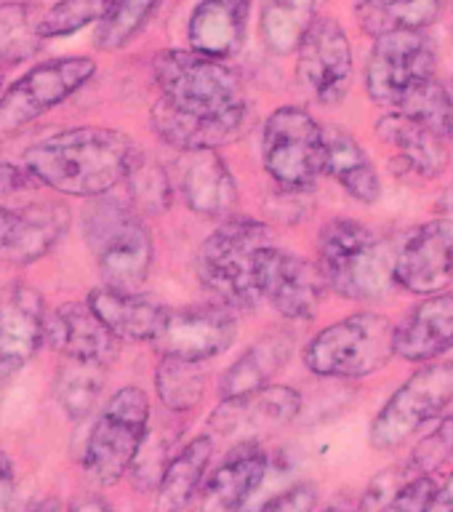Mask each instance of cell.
<instances>
[{
	"label": "cell",
	"instance_id": "obj_1",
	"mask_svg": "<svg viewBox=\"0 0 453 512\" xmlns=\"http://www.w3.org/2000/svg\"><path fill=\"white\" fill-rule=\"evenodd\" d=\"M144 152L123 131L78 126L40 139L24 152V168L40 187L70 198H104L126 184Z\"/></svg>",
	"mask_w": 453,
	"mask_h": 512
},
{
	"label": "cell",
	"instance_id": "obj_2",
	"mask_svg": "<svg viewBox=\"0 0 453 512\" xmlns=\"http://www.w3.org/2000/svg\"><path fill=\"white\" fill-rule=\"evenodd\" d=\"M272 246L278 243L270 224L240 214L222 219L195 256L200 283L214 302L235 312L254 310L264 302L262 262Z\"/></svg>",
	"mask_w": 453,
	"mask_h": 512
},
{
	"label": "cell",
	"instance_id": "obj_3",
	"mask_svg": "<svg viewBox=\"0 0 453 512\" xmlns=\"http://www.w3.org/2000/svg\"><path fill=\"white\" fill-rule=\"evenodd\" d=\"M395 254L384 238L355 219H331L318 232V264L328 288L350 302H376L395 286Z\"/></svg>",
	"mask_w": 453,
	"mask_h": 512
},
{
	"label": "cell",
	"instance_id": "obj_4",
	"mask_svg": "<svg viewBox=\"0 0 453 512\" xmlns=\"http://www.w3.org/2000/svg\"><path fill=\"white\" fill-rule=\"evenodd\" d=\"M83 235L96 259L102 286L136 291L152 270V232L131 203L94 198L83 211Z\"/></svg>",
	"mask_w": 453,
	"mask_h": 512
},
{
	"label": "cell",
	"instance_id": "obj_5",
	"mask_svg": "<svg viewBox=\"0 0 453 512\" xmlns=\"http://www.w3.org/2000/svg\"><path fill=\"white\" fill-rule=\"evenodd\" d=\"M398 323L379 312H355L320 328L304 347V366L323 379H363L382 371L395 352Z\"/></svg>",
	"mask_w": 453,
	"mask_h": 512
},
{
	"label": "cell",
	"instance_id": "obj_6",
	"mask_svg": "<svg viewBox=\"0 0 453 512\" xmlns=\"http://www.w3.org/2000/svg\"><path fill=\"white\" fill-rule=\"evenodd\" d=\"M152 78L160 88V99L179 110L219 115L246 107L238 72L224 59H214L192 48H168L155 54Z\"/></svg>",
	"mask_w": 453,
	"mask_h": 512
},
{
	"label": "cell",
	"instance_id": "obj_7",
	"mask_svg": "<svg viewBox=\"0 0 453 512\" xmlns=\"http://www.w3.org/2000/svg\"><path fill=\"white\" fill-rule=\"evenodd\" d=\"M150 416V398L134 384L120 387L104 403L83 451V470L99 486H115L126 472H131L150 432Z\"/></svg>",
	"mask_w": 453,
	"mask_h": 512
},
{
	"label": "cell",
	"instance_id": "obj_8",
	"mask_svg": "<svg viewBox=\"0 0 453 512\" xmlns=\"http://www.w3.org/2000/svg\"><path fill=\"white\" fill-rule=\"evenodd\" d=\"M262 163L280 190H312L326 168V128L299 104L264 120Z\"/></svg>",
	"mask_w": 453,
	"mask_h": 512
},
{
	"label": "cell",
	"instance_id": "obj_9",
	"mask_svg": "<svg viewBox=\"0 0 453 512\" xmlns=\"http://www.w3.org/2000/svg\"><path fill=\"white\" fill-rule=\"evenodd\" d=\"M453 403V360L427 363L408 376L371 422L368 440L376 451L403 446L424 424L435 422Z\"/></svg>",
	"mask_w": 453,
	"mask_h": 512
},
{
	"label": "cell",
	"instance_id": "obj_10",
	"mask_svg": "<svg viewBox=\"0 0 453 512\" xmlns=\"http://www.w3.org/2000/svg\"><path fill=\"white\" fill-rule=\"evenodd\" d=\"M438 51L427 30H395L374 38L366 91L379 107L398 110L411 91L435 78Z\"/></svg>",
	"mask_w": 453,
	"mask_h": 512
},
{
	"label": "cell",
	"instance_id": "obj_11",
	"mask_svg": "<svg viewBox=\"0 0 453 512\" xmlns=\"http://www.w3.org/2000/svg\"><path fill=\"white\" fill-rule=\"evenodd\" d=\"M96 75V62L88 56H62L27 70L0 96V131H19L40 115L67 102Z\"/></svg>",
	"mask_w": 453,
	"mask_h": 512
},
{
	"label": "cell",
	"instance_id": "obj_12",
	"mask_svg": "<svg viewBox=\"0 0 453 512\" xmlns=\"http://www.w3.org/2000/svg\"><path fill=\"white\" fill-rule=\"evenodd\" d=\"M352 46L331 16H320L296 48V80L323 107H336L350 94Z\"/></svg>",
	"mask_w": 453,
	"mask_h": 512
},
{
	"label": "cell",
	"instance_id": "obj_13",
	"mask_svg": "<svg viewBox=\"0 0 453 512\" xmlns=\"http://www.w3.org/2000/svg\"><path fill=\"white\" fill-rule=\"evenodd\" d=\"M235 336H238V320L235 310H230L227 304L206 302L179 307V310L168 307L166 323L152 347L160 355L208 363L211 358H219L224 350H230Z\"/></svg>",
	"mask_w": 453,
	"mask_h": 512
},
{
	"label": "cell",
	"instance_id": "obj_14",
	"mask_svg": "<svg viewBox=\"0 0 453 512\" xmlns=\"http://www.w3.org/2000/svg\"><path fill=\"white\" fill-rule=\"evenodd\" d=\"M46 342V307L32 286H0V387L14 379Z\"/></svg>",
	"mask_w": 453,
	"mask_h": 512
},
{
	"label": "cell",
	"instance_id": "obj_15",
	"mask_svg": "<svg viewBox=\"0 0 453 512\" xmlns=\"http://www.w3.org/2000/svg\"><path fill=\"white\" fill-rule=\"evenodd\" d=\"M326 275L320 264L272 246L262 262V296L288 320H312L326 302Z\"/></svg>",
	"mask_w": 453,
	"mask_h": 512
},
{
	"label": "cell",
	"instance_id": "obj_16",
	"mask_svg": "<svg viewBox=\"0 0 453 512\" xmlns=\"http://www.w3.org/2000/svg\"><path fill=\"white\" fill-rule=\"evenodd\" d=\"M395 283L419 296L448 291L453 283V238L438 216L406 232L395 254Z\"/></svg>",
	"mask_w": 453,
	"mask_h": 512
},
{
	"label": "cell",
	"instance_id": "obj_17",
	"mask_svg": "<svg viewBox=\"0 0 453 512\" xmlns=\"http://www.w3.org/2000/svg\"><path fill=\"white\" fill-rule=\"evenodd\" d=\"M70 230V211L43 200L24 208H0V262L32 264L43 259Z\"/></svg>",
	"mask_w": 453,
	"mask_h": 512
},
{
	"label": "cell",
	"instance_id": "obj_18",
	"mask_svg": "<svg viewBox=\"0 0 453 512\" xmlns=\"http://www.w3.org/2000/svg\"><path fill=\"white\" fill-rule=\"evenodd\" d=\"M48 347L64 358L110 366L120 355V339L88 302H64L46 315Z\"/></svg>",
	"mask_w": 453,
	"mask_h": 512
},
{
	"label": "cell",
	"instance_id": "obj_19",
	"mask_svg": "<svg viewBox=\"0 0 453 512\" xmlns=\"http://www.w3.org/2000/svg\"><path fill=\"white\" fill-rule=\"evenodd\" d=\"M246 112L248 107H238L219 115H198L158 99L150 110V126L160 142L179 152L219 150L238 139L246 123Z\"/></svg>",
	"mask_w": 453,
	"mask_h": 512
},
{
	"label": "cell",
	"instance_id": "obj_20",
	"mask_svg": "<svg viewBox=\"0 0 453 512\" xmlns=\"http://www.w3.org/2000/svg\"><path fill=\"white\" fill-rule=\"evenodd\" d=\"M179 192L190 211L230 219L238 208V182L219 150L179 152Z\"/></svg>",
	"mask_w": 453,
	"mask_h": 512
},
{
	"label": "cell",
	"instance_id": "obj_21",
	"mask_svg": "<svg viewBox=\"0 0 453 512\" xmlns=\"http://www.w3.org/2000/svg\"><path fill=\"white\" fill-rule=\"evenodd\" d=\"M302 414V395L286 384H267L262 390L222 400L208 424L219 435L254 430H280Z\"/></svg>",
	"mask_w": 453,
	"mask_h": 512
},
{
	"label": "cell",
	"instance_id": "obj_22",
	"mask_svg": "<svg viewBox=\"0 0 453 512\" xmlns=\"http://www.w3.org/2000/svg\"><path fill=\"white\" fill-rule=\"evenodd\" d=\"M270 459L256 440H240L203 486L200 512H240L262 486Z\"/></svg>",
	"mask_w": 453,
	"mask_h": 512
},
{
	"label": "cell",
	"instance_id": "obj_23",
	"mask_svg": "<svg viewBox=\"0 0 453 512\" xmlns=\"http://www.w3.org/2000/svg\"><path fill=\"white\" fill-rule=\"evenodd\" d=\"M453 350V291H440L416 304L395 331L398 358L432 363Z\"/></svg>",
	"mask_w": 453,
	"mask_h": 512
},
{
	"label": "cell",
	"instance_id": "obj_24",
	"mask_svg": "<svg viewBox=\"0 0 453 512\" xmlns=\"http://www.w3.org/2000/svg\"><path fill=\"white\" fill-rule=\"evenodd\" d=\"M294 347L296 339L288 328H270L256 336L219 379V398H238L272 384L294 355Z\"/></svg>",
	"mask_w": 453,
	"mask_h": 512
},
{
	"label": "cell",
	"instance_id": "obj_25",
	"mask_svg": "<svg viewBox=\"0 0 453 512\" xmlns=\"http://www.w3.org/2000/svg\"><path fill=\"white\" fill-rule=\"evenodd\" d=\"M248 16L251 0H200L190 14L187 43L192 51L227 62L243 48Z\"/></svg>",
	"mask_w": 453,
	"mask_h": 512
},
{
	"label": "cell",
	"instance_id": "obj_26",
	"mask_svg": "<svg viewBox=\"0 0 453 512\" xmlns=\"http://www.w3.org/2000/svg\"><path fill=\"white\" fill-rule=\"evenodd\" d=\"M91 310L104 320V326L118 336L120 342H155L166 323L168 307L152 302L150 296L136 291L99 286L88 291Z\"/></svg>",
	"mask_w": 453,
	"mask_h": 512
},
{
	"label": "cell",
	"instance_id": "obj_27",
	"mask_svg": "<svg viewBox=\"0 0 453 512\" xmlns=\"http://www.w3.org/2000/svg\"><path fill=\"white\" fill-rule=\"evenodd\" d=\"M376 136L384 144L395 147L400 163L422 179H435L448 168L451 155H448L446 139L432 134L430 128L403 112L387 110V115L376 120Z\"/></svg>",
	"mask_w": 453,
	"mask_h": 512
},
{
	"label": "cell",
	"instance_id": "obj_28",
	"mask_svg": "<svg viewBox=\"0 0 453 512\" xmlns=\"http://www.w3.org/2000/svg\"><path fill=\"white\" fill-rule=\"evenodd\" d=\"M326 128V168L328 174L342 187L352 200L358 203H376L382 198V176L376 171L374 160L360 147V142L342 126Z\"/></svg>",
	"mask_w": 453,
	"mask_h": 512
},
{
	"label": "cell",
	"instance_id": "obj_29",
	"mask_svg": "<svg viewBox=\"0 0 453 512\" xmlns=\"http://www.w3.org/2000/svg\"><path fill=\"white\" fill-rule=\"evenodd\" d=\"M214 456V438L198 435L187 446L179 448V454L171 459L166 475L158 486L155 512H190L200 486L206 480V470Z\"/></svg>",
	"mask_w": 453,
	"mask_h": 512
},
{
	"label": "cell",
	"instance_id": "obj_30",
	"mask_svg": "<svg viewBox=\"0 0 453 512\" xmlns=\"http://www.w3.org/2000/svg\"><path fill=\"white\" fill-rule=\"evenodd\" d=\"M326 0H262V30L264 46L272 54H294L307 30L320 19V8Z\"/></svg>",
	"mask_w": 453,
	"mask_h": 512
},
{
	"label": "cell",
	"instance_id": "obj_31",
	"mask_svg": "<svg viewBox=\"0 0 453 512\" xmlns=\"http://www.w3.org/2000/svg\"><path fill=\"white\" fill-rule=\"evenodd\" d=\"M363 32L379 38L395 30H427L438 19L443 0H352Z\"/></svg>",
	"mask_w": 453,
	"mask_h": 512
},
{
	"label": "cell",
	"instance_id": "obj_32",
	"mask_svg": "<svg viewBox=\"0 0 453 512\" xmlns=\"http://www.w3.org/2000/svg\"><path fill=\"white\" fill-rule=\"evenodd\" d=\"M208 371L203 360L174 358V355H160L155 368V392L160 403L171 414H187L200 406L206 398Z\"/></svg>",
	"mask_w": 453,
	"mask_h": 512
},
{
	"label": "cell",
	"instance_id": "obj_33",
	"mask_svg": "<svg viewBox=\"0 0 453 512\" xmlns=\"http://www.w3.org/2000/svg\"><path fill=\"white\" fill-rule=\"evenodd\" d=\"M104 371L107 366H99V363L64 358L56 371L54 395L72 422H83L96 408L104 390Z\"/></svg>",
	"mask_w": 453,
	"mask_h": 512
},
{
	"label": "cell",
	"instance_id": "obj_34",
	"mask_svg": "<svg viewBox=\"0 0 453 512\" xmlns=\"http://www.w3.org/2000/svg\"><path fill=\"white\" fill-rule=\"evenodd\" d=\"M43 8L27 0L0 3V62H27L40 51Z\"/></svg>",
	"mask_w": 453,
	"mask_h": 512
},
{
	"label": "cell",
	"instance_id": "obj_35",
	"mask_svg": "<svg viewBox=\"0 0 453 512\" xmlns=\"http://www.w3.org/2000/svg\"><path fill=\"white\" fill-rule=\"evenodd\" d=\"M160 6H163V0H112L107 14L96 27V48H102V51L126 48L150 24Z\"/></svg>",
	"mask_w": 453,
	"mask_h": 512
},
{
	"label": "cell",
	"instance_id": "obj_36",
	"mask_svg": "<svg viewBox=\"0 0 453 512\" xmlns=\"http://www.w3.org/2000/svg\"><path fill=\"white\" fill-rule=\"evenodd\" d=\"M398 112L419 120L422 126H427L432 134H438L446 142L453 139V94L451 88L440 83L438 78L427 80L416 91H411L406 102L398 107Z\"/></svg>",
	"mask_w": 453,
	"mask_h": 512
},
{
	"label": "cell",
	"instance_id": "obj_37",
	"mask_svg": "<svg viewBox=\"0 0 453 512\" xmlns=\"http://www.w3.org/2000/svg\"><path fill=\"white\" fill-rule=\"evenodd\" d=\"M128 198L139 214L160 216L166 214L174 203V182L158 160L142 155L131 176L126 179Z\"/></svg>",
	"mask_w": 453,
	"mask_h": 512
},
{
	"label": "cell",
	"instance_id": "obj_38",
	"mask_svg": "<svg viewBox=\"0 0 453 512\" xmlns=\"http://www.w3.org/2000/svg\"><path fill=\"white\" fill-rule=\"evenodd\" d=\"M112 0H59L43 14L40 35L46 38H67L88 24L102 22Z\"/></svg>",
	"mask_w": 453,
	"mask_h": 512
},
{
	"label": "cell",
	"instance_id": "obj_39",
	"mask_svg": "<svg viewBox=\"0 0 453 512\" xmlns=\"http://www.w3.org/2000/svg\"><path fill=\"white\" fill-rule=\"evenodd\" d=\"M174 443V432H168L166 427H160V430H152L150 427V432H147V438L142 443V451H139L134 467H131V478H134V486L139 491H150V488L158 491L168 464L176 456Z\"/></svg>",
	"mask_w": 453,
	"mask_h": 512
},
{
	"label": "cell",
	"instance_id": "obj_40",
	"mask_svg": "<svg viewBox=\"0 0 453 512\" xmlns=\"http://www.w3.org/2000/svg\"><path fill=\"white\" fill-rule=\"evenodd\" d=\"M453 459V414H448L427 438L419 440V446L411 454V470L432 475L443 470Z\"/></svg>",
	"mask_w": 453,
	"mask_h": 512
},
{
	"label": "cell",
	"instance_id": "obj_41",
	"mask_svg": "<svg viewBox=\"0 0 453 512\" xmlns=\"http://www.w3.org/2000/svg\"><path fill=\"white\" fill-rule=\"evenodd\" d=\"M438 491L440 488L432 475L414 472L411 478L400 483L398 491L390 496V502L382 512H430Z\"/></svg>",
	"mask_w": 453,
	"mask_h": 512
},
{
	"label": "cell",
	"instance_id": "obj_42",
	"mask_svg": "<svg viewBox=\"0 0 453 512\" xmlns=\"http://www.w3.org/2000/svg\"><path fill=\"white\" fill-rule=\"evenodd\" d=\"M408 478H411V475L403 470H398V467L379 472V475H376V478L368 483L366 494H363V499H360L358 510L355 512H382L384 507H387V502H390V496L395 494L400 483Z\"/></svg>",
	"mask_w": 453,
	"mask_h": 512
},
{
	"label": "cell",
	"instance_id": "obj_43",
	"mask_svg": "<svg viewBox=\"0 0 453 512\" xmlns=\"http://www.w3.org/2000/svg\"><path fill=\"white\" fill-rule=\"evenodd\" d=\"M315 504H318L315 486L312 483H299V486H291L288 491L275 496L272 502L264 504L262 512H312Z\"/></svg>",
	"mask_w": 453,
	"mask_h": 512
},
{
	"label": "cell",
	"instance_id": "obj_44",
	"mask_svg": "<svg viewBox=\"0 0 453 512\" xmlns=\"http://www.w3.org/2000/svg\"><path fill=\"white\" fill-rule=\"evenodd\" d=\"M32 187H40V184L32 179L27 168H19L0 158V198L22 195V192H30Z\"/></svg>",
	"mask_w": 453,
	"mask_h": 512
},
{
	"label": "cell",
	"instance_id": "obj_45",
	"mask_svg": "<svg viewBox=\"0 0 453 512\" xmlns=\"http://www.w3.org/2000/svg\"><path fill=\"white\" fill-rule=\"evenodd\" d=\"M16 491V472L14 462L0 451V512H11Z\"/></svg>",
	"mask_w": 453,
	"mask_h": 512
},
{
	"label": "cell",
	"instance_id": "obj_46",
	"mask_svg": "<svg viewBox=\"0 0 453 512\" xmlns=\"http://www.w3.org/2000/svg\"><path fill=\"white\" fill-rule=\"evenodd\" d=\"M70 512H112V510L102 496H80L78 502L70 507Z\"/></svg>",
	"mask_w": 453,
	"mask_h": 512
},
{
	"label": "cell",
	"instance_id": "obj_47",
	"mask_svg": "<svg viewBox=\"0 0 453 512\" xmlns=\"http://www.w3.org/2000/svg\"><path fill=\"white\" fill-rule=\"evenodd\" d=\"M438 219L448 227L453 238V190L443 192V198L438 200Z\"/></svg>",
	"mask_w": 453,
	"mask_h": 512
},
{
	"label": "cell",
	"instance_id": "obj_48",
	"mask_svg": "<svg viewBox=\"0 0 453 512\" xmlns=\"http://www.w3.org/2000/svg\"><path fill=\"white\" fill-rule=\"evenodd\" d=\"M430 512H453V478L448 480L446 488H440L435 502H432Z\"/></svg>",
	"mask_w": 453,
	"mask_h": 512
},
{
	"label": "cell",
	"instance_id": "obj_49",
	"mask_svg": "<svg viewBox=\"0 0 453 512\" xmlns=\"http://www.w3.org/2000/svg\"><path fill=\"white\" fill-rule=\"evenodd\" d=\"M30 512H59V502H56V499H46V502H40L38 507Z\"/></svg>",
	"mask_w": 453,
	"mask_h": 512
},
{
	"label": "cell",
	"instance_id": "obj_50",
	"mask_svg": "<svg viewBox=\"0 0 453 512\" xmlns=\"http://www.w3.org/2000/svg\"><path fill=\"white\" fill-rule=\"evenodd\" d=\"M326 512H352V510H344V507H328Z\"/></svg>",
	"mask_w": 453,
	"mask_h": 512
},
{
	"label": "cell",
	"instance_id": "obj_51",
	"mask_svg": "<svg viewBox=\"0 0 453 512\" xmlns=\"http://www.w3.org/2000/svg\"><path fill=\"white\" fill-rule=\"evenodd\" d=\"M3 91H6V88H3V67H0V96H3Z\"/></svg>",
	"mask_w": 453,
	"mask_h": 512
}]
</instances>
